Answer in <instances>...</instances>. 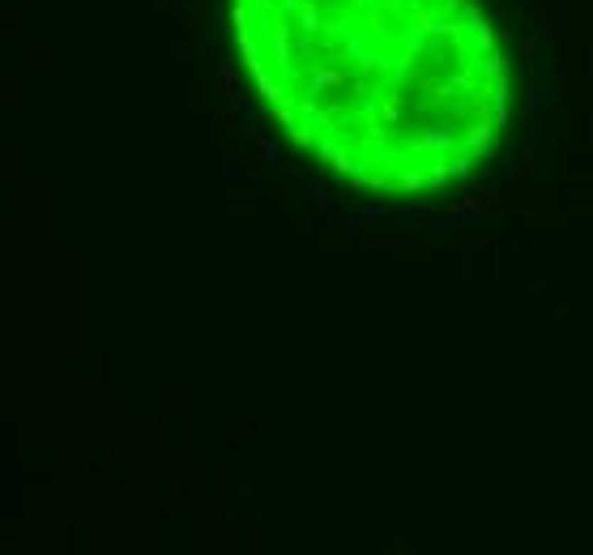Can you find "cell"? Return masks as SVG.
Returning a JSON list of instances; mask_svg holds the SVG:
<instances>
[{
  "instance_id": "6da1fadb",
  "label": "cell",
  "mask_w": 593,
  "mask_h": 555,
  "mask_svg": "<svg viewBox=\"0 0 593 555\" xmlns=\"http://www.w3.org/2000/svg\"><path fill=\"white\" fill-rule=\"evenodd\" d=\"M466 145L478 154V158H487L491 154V120H483V124H474L470 133H466Z\"/></svg>"
},
{
  "instance_id": "7a4b0ae2",
  "label": "cell",
  "mask_w": 593,
  "mask_h": 555,
  "mask_svg": "<svg viewBox=\"0 0 593 555\" xmlns=\"http://www.w3.org/2000/svg\"><path fill=\"white\" fill-rule=\"evenodd\" d=\"M474 167H478V154H474V150H470V154H457V158H453V162H448V175H453V180H457V184H466V180H470V175H474Z\"/></svg>"
},
{
  "instance_id": "3957f363",
  "label": "cell",
  "mask_w": 593,
  "mask_h": 555,
  "mask_svg": "<svg viewBox=\"0 0 593 555\" xmlns=\"http://www.w3.org/2000/svg\"><path fill=\"white\" fill-rule=\"evenodd\" d=\"M534 154H538V150H534V145H525V150H521V158H517V167H508V175H513L517 184H525V180L534 175Z\"/></svg>"
},
{
  "instance_id": "277c9868",
  "label": "cell",
  "mask_w": 593,
  "mask_h": 555,
  "mask_svg": "<svg viewBox=\"0 0 593 555\" xmlns=\"http://www.w3.org/2000/svg\"><path fill=\"white\" fill-rule=\"evenodd\" d=\"M423 184H427V171H402V175H393V192H414Z\"/></svg>"
},
{
  "instance_id": "5b68a950",
  "label": "cell",
  "mask_w": 593,
  "mask_h": 555,
  "mask_svg": "<svg viewBox=\"0 0 593 555\" xmlns=\"http://www.w3.org/2000/svg\"><path fill=\"white\" fill-rule=\"evenodd\" d=\"M448 180H453V175H448V162H436V167H427V184H431V188H444Z\"/></svg>"
},
{
  "instance_id": "8992f818",
  "label": "cell",
  "mask_w": 593,
  "mask_h": 555,
  "mask_svg": "<svg viewBox=\"0 0 593 555\" xmlns=\"http://www.w3.org/2000/svg\"><path fill=\"white\" fill-rule=\"evenodd\" d=\"M538 43H542V38H534V34L521 43V60H525V64H534V56H538Z\"/></svg>"
},
{
  "instance_id": "52a82bcc",
  "label": "cell",
  "mask_w": 593,
  "mask_h": 555,
  "mask_svg": "<svg viewBox=\"0 0 593 555\" xmlns=\"http://www.w3.org/2000/svg\"><path fill=\"white\" fill-rule=\"evenodd\" d=\"M474 248H491V252H495L500 239H495V235H474Z\"/></svg>"
}]
</instances>
